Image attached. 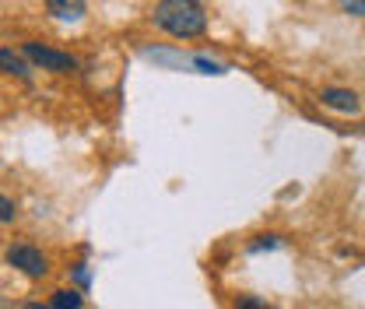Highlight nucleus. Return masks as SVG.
Listing matches in <instances>:
<instances>
[{
	"label": "nucleus",
	"instance_id": "9b49d317",
	"mask_svg": "<svg viewBox=\"0 0 365 309\" xmlns=\"http://www.w3.org/2000/svg\"><path fill=\"white\" fill-rule=\"evenodd\" d=\"M25 309H53V306H43V303H29Z\"/></svg>",
	"mask_w": 365,
	"mask_h": 309
},
{
	"label": "nucleus",
	"instance_id": "6e6552de",
	"mask_svg": "<svg viewBox=\"0 0 365 309\" xmlns=\"http://www.w3.org/2000/svg\"><path fill=\"white\" fill-rule=\"evenodd\" d=\"M341 11H348L355 18H365V0H341Z\"/></svg>",
	"mask_w": 365,
	"mask_h": 309
},
{
	"label": "nucleus",
	"instance_id": "9d476101",
	"mask_svg": "<svg viewBox=\"0 0 365 309\" xmlns=\"http://www.w3.org/2000/svg\"><path fill=\"white\" fill-rule=\"evenodd\" d=\"M235 309H271L267 303H260V299H253V295H246V299H239V306Z\"/></svg>",
	"mask_w": 365,
	"mask_h": 309
},
{
	"label": "nucleus",
	"instance_id": "1a4fd4ad",
	"mask_svg": "<svg viewBox=\"0 0 365 309\" xmlns=\"http://www.w3.org/2000/svg\"><path fill=\"white\" fill-rule=\"evenodd\" d=\"M14 215H18L14 204H11L7 197H0V221H14Z\"/></svg>",
	"mask_w": 365,
	"mask_h": 309
},
{
	"label": "nucleus",
	"instance_id": "39448f33",
	"mask_svg": "<svg viewBox=\"0 0 365 309\" xmlns=\"http://www.w3.org/2000/svg\"><path fill=\"white\" fill-rule=\"evenodd\" d=\"M46 11L60 21H78L85 14V0H43Z\"/></svg>",
	"mask_w": 365,
	"mask_h": 309
},
{
	"label": "nucleus",
	"instance_id": "f03ea898",
	"mask_svg": "<svg viewBox=\"0 0 365 309\" xmlns=\"http://www.w3.org/2000/svg\"><path fill=\"white\" fill-rule=\"evenodd\" d=\"M21 56L32 60L36 67L43 71H53V74H71L78 71V60L71 53H60V49H49V46H39V43H25L21 46Z\"/></svg>",
	"mask_w": 365,
	"mask_h": 309
},
{
	"label": "nucleus",
	"instance_id": "f257e3e1",
	"mask_svg": "<svg viewBox=\"0 0 365 309\" xmlns=\"http://www.w3.org/2000/svg\"><path fill=\"white\" fill-rule=\"evenodd\" d=\"M151 21L176 39H197L207 32V14L197 0H158Z\"/></svg>",
	"mask_w": 365,
	"mask_h": 309
},
{
	"label": "nucleus",
	"instance_id": "0eeeda50",
	"mask_svg": "<svg viewBox=\"0 0 365 309\" xmlns=\"http://www.w3.org/2000/svg\"><path fill=\"white\" fill-rule=\"evenodd\" d=\"M53 309H81L85 306V299H81V292L78 288H60V292H53Z\"/></svg>",
	"mask_w": 365,
	"mask_h": 309
},
{
	"label": "nucleus",
	"instance_id": "7ed1b4c3",
	"mask_svg": "<svg viewBox=\"0 0 365 309\" xmlns=\"http://www.w3.org/2000/svg\"><path fill=\"white\" fill-rule=\"evenodd\" d=\"M7 264L18 267L25 278H46V270H49L46 253H43V250H36V246H29V243L11 246V250H7Z\"/></svg>",
	"mask_w": 365,
	"mask_h": 309
},
{
	"label": "nucleus",
	"instance_id": "423d86ee",
	"mask_svg": "<svg viewBox=\"0 0 365 309\" xmlns=\"http://www.w3.org/2000/svg\"><path fill=\"white\" fill-rule=\"evenodd\" d=\"M0 71H4V74H14V78H29V74H32L29 64H25L14 49H0Z\"/></svg>",
	"mask_w": 365,
	"mask_h": 309
},
{
	"label": "nucleus",
	"instance_id": "20e7f679",
	"mask_svg": "<svg viewBox=\"0 0 365 309\" xmlns=\"http://www.w3.org/2000/svg\"><path fill=\"white\" fill-rule=\"evenodd\" d=\"M319 102L327 109H337V113H359V95L348 88H323L319 91Z\"/></svg>",
	"mask_w": 365,
	"mask_h": 309
}]
</instances>
